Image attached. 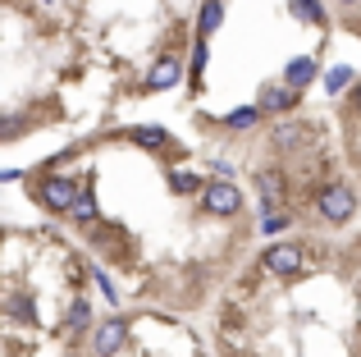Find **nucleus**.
Here are the masks:
<instances>
[{"mask_svg":"<svg viewBox=\"0 0 361 357\" xmlns=\"http://www.w3.org/2000/svg\"><path fill=\"white\" fill-rule=\"evenodd\" d=\"M316 206H320V220H329V224H343L348 215L357 211V197H353V188L334 183V188H325V193L316 197Z\"/></svg>","mask_w":361,"mask_h":357,"instance_id":"nucleus-1","label":"nucleus"},{"mask_svg":"<svg viewBox=\"0 0 361 357\" xmlns=\"http://www.w3.org/2000/svg\"><path fill=\"white\" fill-rule=\"evenodd\" d=\"M37 197H42L46 211H73L78 188H73V178H42V183H37Z\"/></svg>","mask_w":361,"mask_h":357,"instance_id":"nucleus-2","label":"nucleus"},{"mask_svg":"<svg viewBox=\"0 0 361 357\" xmlns=\"http://www.w3.org/2000/svg\"><path fill=\"white\" fill-rule=\"evenodd\" d=\"M202 206H206L211 215H233V211L243 206V193L229 183V178H215V183L202 193Z\"/></svg>","mask_w":361,"mask_h":357,"instance_id":"nucleus-3","label":"nucleus"},{"mask_svg":"<svg viewBox=\"0 0 361 357\" xmlns=\"http://www.w3.org/2000/svg\"><path fill=\"white\" fill-rule=\"evenodd\" d=\"M261 261H265L270 275H298V270H302V248H298V243H274Z\"/></svg>","mask_w":361,"mask_h":357,"instance_id":"nucleus-4","label":"nucleus"},{"mask_svg":"<svg viewBox=\"0 0 361 357\" xmlns=\"http://www.w3.org/2000/svg\"><path fill=\"white\" fill-rule=\"evenodd\" d=\"M178 78H183V60H178V55H160L147 69V92H165V87H174Z\"/></svg>","mask_w":361,"mask_h":357,"instance_id":"nucleus-5","label":"nucleus"},{"mask_svg":"<svg viewBox=\"0 0 361 357\" xmlns=\"http://www.w3.org/2000/svg\"><path fill=\"white\" fill-rule=\"evenodd\" d=\"M123 334H128V325H123V316H110V321L97 325V339H92V349H97L101 357L119 353L123 349Z\"/></svg>","mask_w":361,"mask_h":357,"instance_id":"nucleus-6","label":"nucleus"},{"mask_svg":"<svg viewBox=\"0 0 361 357\" xmlns=\"http://www.w3.org/2000/svg\"><path fill=\"white\" fill-rule=\"evenodd\" d=\"M283 83H293V87H307V83H316V60H307V55H298V60H288V69H283Z\"/></svg>","mask_w":361,"mask_h":357,"instance_id":"nucleus-7","label":"nucleus"},{"mask_svg":"<svg viewBox=\"0 0 361 357\" xmlns=\"http://www.w3.org/2000/svg\"><path fill=\"white\" fill-rule=\"evenodd\" d=\"M220 23H224V0H206L202 14H197V32L215 37V32H220Z\"/></svg>","mask_w":361,"mask_h":357,"instance_id":"nucleus-8","label":"nucleus"},{"mask_svg":"<svg viewBox=\"0 0 361 357\" xmlns=\"http://www.w3.org/2000/svg\"><path fill=\"white\" fill-rule=\"evenodd\" d=\"M256 188H261V197H265V211H270V206H283V178L274 170L256 174Z\"/></svg>","mask_w":361,"mask_h":357,"instance_id":"nucleus-9","label":"nucleus"},{"mask_svg":"<svg viewBox=\"0 0 361 357\" xmlns=\"http://www.w3.org/2000/svg\"><path fill=\"white\" fill-rule=\"evenodd\" d=\"M298 106V87L279 83V87H265V110H293Z\"/></svg>","mask_w":361,"mask_h":357,"instance_id":"nucleus-10","label":"nucleus"},{"mask_svg":"<svg viewBox=\"0 0 361 357\" xmlns=\"http://www.w3.org/2000/svg\"><path fill=\"white\" fill-rule=\"evenodd\" d=\"M133 143H137V147H151V152H160V147H165L169 138H165V128L147 124V128H133Z\"/></svg>","mask_w":361,"mask_h":357,"instance_id":"nucleus-11","label":"nucleus"},{"mask_svg":"<svg viewBox=\"0 0 361 357\" xmlns=\"http://www.w3.org/2000/svg\"><path fill=\"white\" fill-rule=\"evenodd\" d=\"M274 147H279V152H298L302 147V128L298 124H279L274 128Z\"/></svg>","mask_w":361,"mask_h":357,"instance_id":"nucleus-12","label":"nucleus"},{"mask_svg":"<svg viewBox=\"0 0 361 357\" xmlns=\"http://www.w3.org/2000/svg\"><path fill=\"white\" fill-rule=\"evenodd\" d=\"M87 316H92V307L78 298V303L69 307V316H64V330H69V334H82V330H87Z\"/></svg>","mask_w":361,"mask_h":357,"instance_id":"nucleus-13","label":"nucleus"},{"mask_svg":"<svg viewBox=\"0 0 361 357\" xmlns=\"http://www.w3.org/2000/svg\"><path fill=\"white\" fill-rule=\"evenodd\" d=\"M73 220H82V224L97 220V197H92V193H78V202H73Z\"/></svg>","mask_w":361,"mask_h":357,"instance_id":"nucleus-14","label":"nucleus"},{"mask_svg":"<svg viewBox=\"0 0 361 357\" xmlns=\"http://www.w3.org/2000/svg\"><path fill=\"white\" fill-rule=\"evenodd\" d=\"M293 18L298 23H320V5L316 0H293Z\"/></svg>","mask_w":361,"mask_h":357,"instance_id":"nucleus-15","label":"nucleus"},{"mask_svg":"<svg viewBox=\"0 0 361 357\" xmlns=\"http://www.w3.org/2000/svg\"><path fill=\"white\" fill-rule=\"evenodd\" d=\"M353 69H329L325 73V92H343V87H353Z\"/></svg>","mask_w":361,"mask_h":357,"instance_id":"nucleus-16","label":"nucleus"},{"mask_svg":"<svg viewBox=\"0 0 361 357\" xmlns=\"http://www.w3.org/2000/svg\"><path fill=\"white\" fill-rule=\"evenodd\" d=\"M256 119H261V110H256V106H243V110H233L224 124H229V128H252Z\"/></svg>","mask_w":361,"mask_h":357,"instance_id":"nucleus-17","label":"nucleus"},{"mask_svg":"<svg viewBox=\"0 0 361 357\" xmlns=\"http://www.w3.org/2000/svg\"><path fill=\"white\" fill-rule=\"evenodd\" d=\"M169 188H174V193H197V174H183V170H169Z\"/></svg>","mask_w":361,"mask_h":357,"instance_id":"nucleus-18","label":"nucleus"},{"mask_svg":"<svg viewBox=\"0 0 361 357\" xmlns=\"http://www.w3.org/2000/svg\"><path fill=\"white\" fill-rule=\"evenodd\" d=\"M206 64H211V46H206V37H197V46H192V73H202Z\"/></svg>","mask_w":361,"mask_h":357,"instance_id":"nucleus-19","label":"nucleus"},{"mask_svg":"<svg viewBox=\"0 0 361 357\" xmlns=\"http://www.w3.org/2000/svg\"><path fill=\"white\" fill-rule=\"evenodd\" d=\"M283 224H288V215H279V211H270V215H265V224H261V229H265V234H279V229H283Z\"/></svg>","mask_w":361,"mask_h":357,"instance_id":"nucleus-20","label":"nucleus"},{"mask_svg":"<svg viewBox=\"0 0 361 357\" xmlns=\"http://www.w3.org/2000/svg\"><path fill=\"white\" fill-rule=\"evenodd\" d=\"M97 284H101V294H106V298H110V303H115V298H119V289H115V284H110V275H106V270H97Z\"/></svg>","mask_w":361,"mask_h":357,"instance_id":"nucleus-21","label":"nucleus"},{"mask_svg":"<svg viewBox=\"0 0 361 357\" xmlns=\"http://www.w3.org/2000/svg\"><path fill=\"white\" fill-rule=\"evenodd\" d=\"M353 110L361 115V83H353Z\"/></svg>","mask_w":361,"mask_h":357,"instance_id":"nucleus-22","label":"nucleus"},{"mask_svg":"<svg viewBox=\"0 0 361 357\" xmlns=\"http://www.w3.org/2000/svg\"><path fill=\"white\" fill-rule=\"evenodd\" d=\"M338 5H361V0H338Z\"/></svg>","mask_w":361,"mask_h":357,"instance_id":"nucleus-23","label":"nucleus"}]
</instances>
